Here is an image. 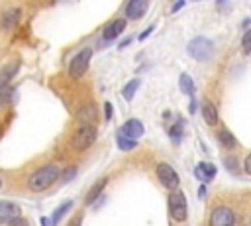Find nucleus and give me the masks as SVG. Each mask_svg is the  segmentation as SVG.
<instances>
[{"label": "nucleus", "mask_w": 251, "mask_h": 226, "mask_svg": "<svg viewBox=\"0 0 251 226\" xmlns=\"http://www.w3.org/2000/svg\"><path fill=\"white\" fill-rule=\"evenodd\" d=\"M57 179H61L59 169L55 165H43L27 177V189L33 193H41V191L49 189Z\"/></svg>", "instance_id": "1"}, {"label": "nucleus", "mask_w": 251, "mask_h": 226, "mask_svg": "<svg viewBox=\"0 0 251 226\" xmlns=\"http://www.w3.org/2000/svg\"><path fill=\"white\" fill-rule=\"evenodd\" d=\"M94 141H96V128L92 124H80V126H76L75 132H73V136H71V145L76 151L88 149Z\"/></svg>", "instance_id": "2"}, {"label": "nucleus", "mask_w": 251, "mask_h": 226, "mask_svg": "<svg viewBox=\"0 0 251 226\" xmlns=\"http://www.w3.org/2000/svg\"><path fill=\"white\" fill-rule=\"evenodd\" d=\"M92 53H94L92 47H84V49H80V51L71 59V63H69V77H71V79H80V77L88 71V63H90V59H92Z\"/></svg>", "instance_id": "3"}, {"label": "nucleus", "mask_w": 251, "mask_h": 226, "mask_svg": "<svg viewBox=\"0 0 251 226\" xmlns=\"http://www.w3.org/2000/svg\"><path fill=\"white\" fill-rule=\"evenodd\" d=\"M186 51H188V55L190 57H194L196 61H208L212 55H214V43L208 39V37H194L190 43H188V47H186Z\"/></svg>", "instance_id": "4"}, {"label": "nucleus", "mask_w": 251, "mask_h": 226, "mask_svg": "<svg viewBox=\"0 0 251 226\" xmlns=\"http://www.w3.org/2000/svg\"><path fill=\"white\" fill-rule=\"evenodd\" d=\"M169 212L173 216V220L176 222H184L186 220V214H188V208H186V197L182 191H173L169 195Z\"/></svg>", "instance_id": "5"}, {"label": "nucleus", "mask_w": 251, "mask_h": 226, "mask_svg": "<svg viewBox=\"0 0 251 226\" xmlns=\"http://www.w3.org/2000/svg\"><path fill=\"white\" fill-rule=\"evenodd\" d=\"M155 173H157V179L161 181V185L167 187V189H171V193L178 189L180 179H178V173L175 171L173 165H169V163H159L157 169H155Z\"/></svg>", "instance_id": "6"}, {"label": "nucleus", "mask_w": 251, "mask_h": 226, "mask_svg": "<svg viewBox=\"0 0 251 226\" xmlns=\"http://www.w3.org/2000/svg\"><path fill=\"white\" fill-rule=\"evenodd\" d=\"M210 226H235V214L229 206H216L208 218Z\"/></svg>", "instance_id": "7"}, {"label": "nucleus", "mask_w": 251, "mask_h": 226, "mask_svg": "<svg viewBox=\"0 0 251 226\" xmlns=\"http://www.w3.org/2000/svg\"><path fill=\"white\" fill-rule=\"evenodd\" d=\"M18 218H20V206L14 204V202L2 200L0 202V222L2 224H12Z\"/></svg>", "instance_id": "8"}, {"label": "nucleus", "mask_w": 251, "mask_h": 226, "mask_svg": "<svg viewBox=\"0 0 251 226\" xmlns=\"http://www.w3.org/2000/svg\"><path fill=\"white\" fill-rule=\"evenodd\" d=\"M126 26H127V20H126V18H118V20L110 22V24L104 28V31H102L104 41H112V39H116L122 31H126Z\"/></svg>", "instance_id": "9"}, {"label": "nucleus", "mask_w": 251, "mask_h": 226, "mask_svg": "<svg viewBox=\"0 0 251 226\" xmlns=\"http://www.w3.org/2000/svg\"><path fill=\"white\" fill-rule=\"evenodd\" d=\"M147 0H129L126 4V16L127 20H139L147 10Z\"/></svg>", "instance_id": "10"}, {"label": "nucleus", "mask_w": 251, "mask_h": 226, "mask_svg": "<svg viewBox=\"0 0 251 226\" xmlns=\"http://www.w3.org/2000/svg\"><path fill=\"white\" fill-rule=\"evenodd\" d=\"M216 173H218V169H216V165H212V163H208V161H202V163H198L196 165V169H194V175L202 181V183H208V181H212L214 177H216Z\"/></svg>", "instance_id": "11"}, {"label": "nucleus", "mask_w": 251, "mask_h": 226, "mask_svg": "<svg viewBox=\"0 0 251 226\" xmlns=\"http://www.w3.org/2000/svg\"><path fill=\"white\" fill-rule=\"evenodd\" d=\"M20 16H22V10L20 8H10V10H6L2 16H0V26H2V29H12L18 22H20Z\"/></svg>", "instance_id": "12"}, {"label": "nucleus", "mask_w": 251, "mask_h": 226, "mask_svg": "<svg viewBox=\"0 0 251 226\" xmlns=\"http://www.w3.org/2000/svg\"><path fill=\"white\" fill-rule=\"evenodd\" d=\"M122 132H124L127 138L137 140V138H139V136L145 132V128H143L141 120H137V118H129V120H126V124L122 126Z\"/></svg>", "instance_id": "13"}, {"label": "nucleus", "mask_w": 251, "mask_h": 226, "mask_svg": "<svg viewBox=\"0 0 251 226\" xmlns=\"http://www.w3.org/2000/svg\"><path fill=\"white\" fill-rule=\"evenodd\" d=\"M20 71V63L18 61H12L8 65L2 67V73H0V88L2 86H8V83L14 79V75Z\"/></svg>", "instance_id": "14"}, {"label": "nucleus", "mask_w": 251, "mask_h": 226, "mask_svg": "<svg viewBox=\"0 0 251 226\" xmlns=\"http://www.w3.org/2000/svg\"><path fill=\"white\" fill-rule=\"evenodd\" d=\"M202 118L210 126H216L218 124V108L214 106V102H210V100H204L202 102Z\"/></svg>", "instance_id": "15"}, {"label": "nucleus", "mask_w": 251, "mask_h": 226, "mask_svg": "<svg viewBox=\"0 0 251 226\" xmlns=\"http://www.w3.org/2000/svg\"><path fill=\"white\" fill-rule=\"evenodd\" d=\"M106 183H108V177H100V179H98V181L92 185V189L86 193L84 202H86V204H92V202H94V200L100 197V193H102V189L106 187Z\"/></svg>", "instance_id": "16"}, {"label": "nucleus", "mask_w": 251, "mask_h": 226, "mask_svg": "<svg viewBox=\"0 0 251 226\" xmlns=\"http://www.w3.org/2000/svg\"><path fill=\"white\" fill-rule=\"evenodd\" d=\"M218 140H220V143L226 147V149H233L235 145H237V141H235V136L227 130V128H222L220 132H218Z\"/></svg>", "instance_id": "17"}, {"label": "nucleus", "mask_w": 251, "mask_h": 226, "mask_svg": "<svg viewBox=\"0 0 251 226\" xmlns=\"http://www.w3.org/2000/svg\"><path fill=\"white\" fill-rule=\"evenodd\" d=\"M116 141H118V147L122 149V151H129V149H133V147H137V141L133 140V138H127L122 130L118 132V136H116Z\"/></svg>", "instance_id": "18"}, {"label": "nucleus", "mask_w": 251, "mask_h": 226, "mask_svg": "<svg viewBox=\"0 0 251 226\" xmlns=\"http://www.w3.org/2000/svg\"><path fill=\"white\" fill-rule=\"evenodd\" d=\"M178 86H180V90H182L184 94H188V96L194 94V81H192V77H190L188 73H182V75H180Z\"/></svg>", "instance_id": "19"}, {"label": "nucleus", "mask_w": 251, "mask_h": 226, "mask_svg": "<svg viewBox=\"0 0 251 226\" xmlns=\"http://www.w3.org/2000/svg\"><path fill=\"white\" fill-rule=\"evenodd\" d=\"M73 206V200H65L63 204H59L57 208H55V212H53V216H51V222H53V226H57L59 222H61V218L69 212V208Z\"/></svg>", "instance_id": "20"}, {"label": "nucleus", "mask_w": 251, "mask_h": 226, "mask_svg": "<svg viewBox=\"0 0 251 226\" xmlns=\"http://www.w3.org/2000/svg\"><path fill=\"white\" fill-rule=\"evenodd\" d=\"M139 85H141V79H131L129 83H126V86H124V90H122V96H124L126 100H131L133 94L137 92Z\"/></svg>", "instance_id": "21"}, {"label": "nucleus", "mask_w": 251, "mask_h": 226, "mask_svg": "<svg viewBox=\"0 0 251 226\" xmlns=\"http://www.w3.org/2000/svg\"><path fill=\"white\" fill-rule=\"evenodd\" d=\"M78 116H80L82 124H92L96 120V110H92V106H82Z\"/></svg>", "instance_id": "22"}, {"label": "nucleus", "mask_w": 251, "mask_h": 226, "mask_svg": "<svg viewBox=\"0 0 251 226\" xmlns=\"http://www.w3.org/2000/svg\"><path fill=\"white\" fill-rule=\"evenodd\" d=\"M169 136H171V140H173L175 143H180V138H182V122L173 124L171 130H169Z\"/></svg>", "instance_id": "23"}, {"label": "nucleus", "mask_w": 251, "mask_h": 226, "mask_svg": "<svg viewBox=\"0 0 251 226\" xmlns=\"http://www.w3.org/2000/svg\"><path fill=\"white\" fill-rule=\"evenodd\" d=\"M75 175H76V167H75V165H71V167H67V169L61 173V179H59V181L65 185V183L73 181V179H75Z\"/></svg>", "instance_id": "24"}, {"label": "nucleus", "mask_w": 251, "mask_h": 226, "mask_svg": "<svg viewBox=\"0 0 251 226\" xmlns=\"http://www.w3.org/2000/svg\"><path fill=\"white\" fill-rule=\"evenodd\" d=\"M241 47H243L245 53H251V29L245 31V35H243V39H241Z\"/></svg>", "instance_id": "25"}, {"label": "nucleus", "mask_w": 251, "mask_h": 226, "mask_svg": "<svg viewBox=\"0 0 251 226\" xmlns=\"http://www.w3.org/2000/svg\"><path fill=\"white\" fill-rule=\"evenodd\" d=\"M0 94H2V104L6 106V104L10 102V98H12V94H14V90H12L10 86H2V88H0Z\"/></svg>", "instance_id": "26"}, {"label": "nucleus", "mask_w": 251, "mask_h": 226, "mask_svg": "<svg viewBox=\"0 0 251 226\" xmlns=\"http://www.w3.org/2000/svg\"><path fill=\"white\" fill-rule=\"evenodd\" d=\"M224 163H226V167H227L231 173H237V161H235V157H226Z\"/></svg>", "instance_id": "27"}, {"label": "nucleus", "mask_w": 251, "mask_h": 226, "mask_svg": "<svg viewBox=\"0 0 251 226\" xmlns=\"http://www.w3.org/2000/svg\"><path fill=\"white\" fill-rule=\"evenodd\" d=\"M80 224H82V214H76V216L71 218V222L67 226H80Z\"/></svg>", "instance_id": "28"}, {"label": "nucleus", "mask_w": 251, "mask_h": 226, "mask_svg": "<svg viewBox=\"0 0 251 226\" xmlns=\"http://www.w3.org/2000/svg\"><path fill=\"white\" fill-rule=\"evenodd\" d=\"M243 169H245V173L251 175V153H247V157H245V161H243Z\"/></svg>", "instance_id": "29"}, {"label": "nucleus", "mask_w": 251, "mask_h": 226, "mask_svg": "<svg viewBox=\"0 0 251 226\" xmlns=\"http://www.w3.org/2000/svg\"><path fill=\"white\" fill-rule=\"evenodd\" d=\"M153 29H155V26H149V28H147V29H145L143 33H139V41H143V39H147V37L151 35V31H153Z\"/></svg>", "instance_id": "30"}, {"label": "nucleus", "mask_w": 251, "mask_h": 226, "mask_svg": "<svg viewBox=\"0 0 251 226\" xmlns=\"http://www.w3.org/2000/svg\"><path fill=\"white\" fill-rule=\"evenodd\" d=\"M8 226H29V222H27L25 218H22V216H20L18 220H14V222H12V224H8Z\"/></svg>", "instance_id": "31"}, {"label": "nucleus", "mask_w": 251, "mask_h": 226, "mask_svg": "<svg viewBox=\"0 0 251 226\" xmlns=\"http://www.w3.org/2000/svg\"><path fill=\"white\" fill-rule=\"evenodd\" d=\"M104 110H106V120H110V118H112V104L106 102V104H104Z\"/></svg>", "instance_id": "32"}, {"label": "nucleus", "mask_w": 251, "mask_h": 226, "mask_svg": "<svg viewBox=\"0 0 251 226\" xmlns=\"http://www.w3.org/2000/svg\"><path fill=\"white\" fill-rule=\"evenodd\" d=\"M184 6V2L180 0V2H176V4H173V8H171V12H176V10H180Z\"/></svg>", "instance_id": "33"}, {"label": "nucleus", "mask_w": 251, "mask_h": 226, "mask_svg": "<svg viewBox=\"0 0 251 226\" xmlns=\"http://www.w3.org/2000/svg\"><path fill=\"white\" fill-rule=\"evenodd\" d=\"M41 226H53V222H51V218H47V216H43V218H41Z\"/></svg>", "instance_id": "34"}, {"label": "nucleus", "mask_w": 251, "mask_h": 226, "mask_svg": "<svg viewBox=\"0 0 251 226\" xmlns=\"http://www.w3.org/2000/svg\"><path fill=\"white\" fill-rule=\"evenodd\" d=\"M204 195H206V185H202L200 191H198V197H204Z\"/></svg>", "instance_id": "35"}]
</instances>
